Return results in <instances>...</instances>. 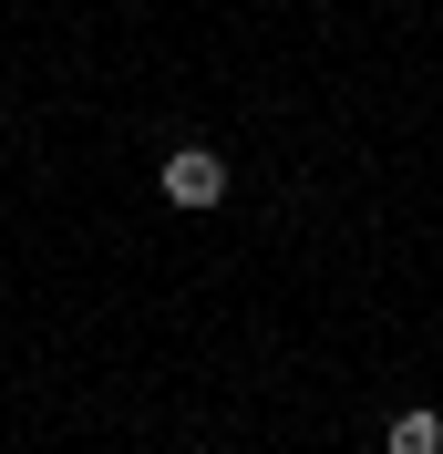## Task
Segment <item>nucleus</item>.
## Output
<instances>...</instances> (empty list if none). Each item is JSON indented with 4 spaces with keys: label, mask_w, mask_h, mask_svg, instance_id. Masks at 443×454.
I'll return each mask as SVG.
<instances>
[{
    "label": "nucleus",
    "mask_w": 443,
    "mask_h": 454,
    "mask_svg": "<svg viewBox=\"0 0 443 454\" xmlns=\"http://www.w3.org/2000/svg\"><path fill=\"white\" fill-rule=\"evenodd\" d=\"M155 197H166V207H186V217L227 207V155H217V145H175L166 166H155Z\"/></svg>",
    "instance_id": "nucleus-1"
},
{
    "label": "nucleus",
    "mask_w": 443,
    "mask_h": 454,
    "mask_svg": "<svg viewBox=\"0 0 443 454\" xmlns=\"http://www.w3.org/2000/svg\"><path fill=\"white\" fill-rule=\"evenodd\" d=\"M382 444H392V454H443V413H433V403H402Z\"/></svg>",
    "instance_id": "nucleus-2"
}]
</instances>
